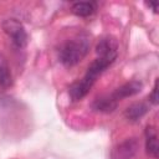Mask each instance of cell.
Masks as SVG:
<instances>
[{"mask_svg": "<svg viewBox=\"0 0 159 159\" xmlns=\"http://www.w3.org/2000/svg\"><path fill=\"white\" fill-rule=\"evenodd\" d=\"M116 58L113 57H97L87 68V72L84 73L83 78L76 83H73L70 89V97L72 101H81L92 88V86L94 84V82L97 81L98 76L106 70L108 68Z\"/></svg>", "mask_w": 159, "mask_h": 159, "instance_id": "1", "label": "cell"}, {"mask_svg": "<svg viewBox=\"0 0 159 159\" xmlns=\"http://www.w3.org/2000/svg\"><path fill=\"white\" fill-rule=\"evenodd\" d=\"M91 40L86 34H78L67 40L60 48V61L66 67H72L81 62L88 53Z\"/></svg>", "mask_w": 159, "mask_h": 159, "instance_id": "2", "label": "cell"}, {"mask_svg": "<svg viewBox=\"0 0 159 159\" xmlns=\"http://www.w3.org/2000/svg\"><path fill=\"white\" fill-rule=\"evenodd\" d=\"M2 30L11 39V42L17 48H24L27 45V32L24 25L16 19H6L2 21Z\"/></svg>", "mask_w": 159, "mask_h": 159, "instance_id": "3", "label": "cell"}, {"mask_svg": "<svg viewBox=\"0 0 159 159\" xmlns=\"http://www.w3.org/2000/svg\"><path fill=\"white\" fill-rule=\"evenodd\" d=\"M139 149V142L137 138H128L117 144L112 153L111 159H132Z\"/></svg>", "mask_w": 159, "mask_h": 159, "instance_id": "4", "label": "cell"}, {"mask_svg": "<svg viewBox=\"0 0 159 159\" xmlns=\"http://www.w3.org/2000/svg\"><path fill=\"white\" fill-rule=\"evenodd\" d=\"M143 88V83L138 80H133V81H129L122 86H119L118 88H116L111 97L114 99V101H120L123 98H128V97H132V96H135L138 94Z\"/></svg>", "mask_w": 159, "mask_h": 159, "instance_id": "5", "label": "cell"}, {"mask_svg": "<svg viewBox=\"0 0 159 159\" xmlns=\"http://www.w3.org/2000/svg\"><path fill=\"white\" fill-rule=\"evenodd\" d=\"M117 50H118L117 40L112 36H106V37L101 39L96 46V52H97L98 57L117 58Z\"/></svg>", "mask_w": 159, "mask_h": 159, "instance_id": "6", "label": "cell"}, {"mask_svg": "<svg viewBox=\"0 0 159 159\" xmlns=\"http://www.w3.org/2000/svg\"><path fill=\"white\" fill-rule=\"evenodd\" d=\"M118 107V102L114 101L111 96H103V97H98L93 101L92 103V108L96 112H102V113H109L113 112L116 108Z\"/></svg>", "mask_w": 159, "mask_h": 159, "instance_id": "7", "label": "cell"}, {"mask_svg": "<svg viewBox=\"0 0 159 159\" xmlns=\"http://www.w3.org/2000/svg\"><path fill=\"white\" fill-rule=\"evenodd\" d=\"M147 112H148V106L145 103L137 102L127 107V109L124 111V117L130 122H137L142 117H144Z\"/></svg>", "mask_w": 159, "mask_h": 159, "instance_id": "8", "label": "cell"}, {"mask_svg": "<svg viewBox=\"0 0 159 159\" xmlns=\"http://www.w3.org/2000/svg\"><path fill=\"white\" fill-rule=\"evenodd\" d=\"M145 149L149 155H152L153 158H158V152H159L158 137L155 129L152 125H148L145 129Z\"/></svg>", "mask_w": 159, "mask_h": 159, "instance_id": "9", "label": "cell"}, {"mask_svg": "<svg viewBox=\"0 0 159 159\" xmlns=\"http://www.w3.org/2000/svg\"><path fill=\"white\" fill-rule=\"evenodd\" d=\"M96 9H97V4L94 1H77L71 6L72 12L80 17L91 16L96 11Z\"/></svg>", "mask_w": 159, "mask_h": 159, "instance_id": "10", "label": "cell"}, {"mask_svg": "<svg viewBox=\"0 0 159 159\" xmlns=\"http://www.w3.org/2000/svg\"><path fill=\"white\" fill-rule=\"evenodd\" d=\"M11 84H12V76L10 72V67L4 55L0 53V86L7 88Z\"/></svg>", "mask_w": 159, "mask_h": 159, "instance_id": "11", "label": "cell"}, {"mask_svg": "<svg viewBox=\"0 0 159 159\" xmlns=\"http://www.w3.org/2000/svg\"><path fill=\"white\" fill-rule=\"evenodd\" d=\"M149 101H150V103L154 104V106L158 104V81H155L154 87H153V91H152V93L149 94Z\"/></svg>", "mask_w": 159, "mask_h": 159, "instance_id": "12", "label": "cell"}, {"mask_svg": "<svg viewBox=\"0 0 159 159\" xmlns=\"http://www.w3.org/2000/svg\"><path fill=\"white\" fill-rule=\"evenodd\" d=\"M147 4V6L148 7H150L155 14L158 12V7H159V5H158V2L157 1H149V2H145Z\"/></svg>", "mask_w": 159, "mask_h": 159, "instance_id": "13", "label": "cell"}]
</instances>
